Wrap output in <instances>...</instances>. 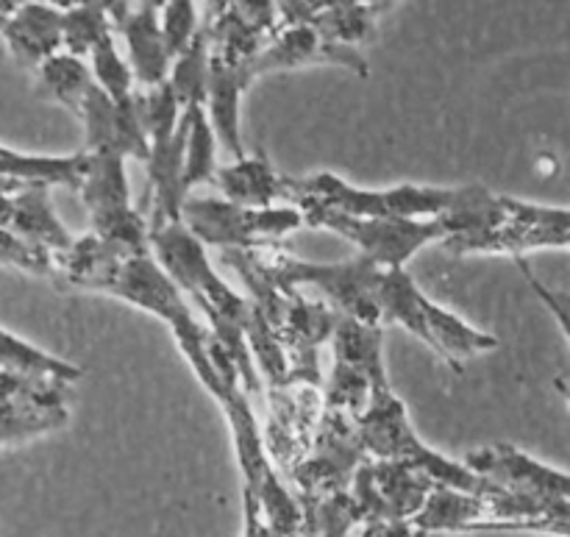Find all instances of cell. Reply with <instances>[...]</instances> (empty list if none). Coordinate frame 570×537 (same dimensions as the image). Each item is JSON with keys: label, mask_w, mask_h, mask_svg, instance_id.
I'll return each instance as SVG.
<instances>
[{"label": "cell", "mask_w": 570, "mask_h": 537, "mask_svg": "<svg viewBox=\"0 0 570 537\" xmlns=\"http://www.w3.org/2000/svg\"><path fill=\"white\" fill-rule=\"evenodd\" d=\"M50 279L59 290L111 295L159 318L215 401L226 399L234 388H243L232 357L206 323L198 321V312L189 306L150 248H128L89 232L87 237H72L65 251L53 254Z\"/></svg>", "instance_id": "obj_1"}, {"label": "cell", "mask_w": 570, "mask_h": 537, "mask_svg": "<svg viewBox=\"0 0 570 537\" xmlns=\"http://www.w3.org/2000/svg\"><path fill=\"white\" fill-rule=\"evenodd\" d=\"M148 245L150 254L176 282L189 306L198 312V318H204L206 329L232 357L239 373V384L248 399H262L265 388H262L259 371H256V362L245 343V329L250 321L248 295H239L217 276L206 245L195 240L184 223H170V226L150 232Z\"/></svg>", "instance_id": "obj_2"}, {"label": "cell", "mask_w": 570, "mask_h": 537, "mask_svg": "<svg viewBox=\"0 0 570 537\" xmlns=\"http://www.w3.org/2000/svg\"><path fill=\"white\" fill-rule=\"evenodd\" d=\"M490 189L484 184L465 187H423L399 184L387 189H367L348 184L334 173L312 176H284V204L301 212L332 209L356 217H406V221H432V217L460 215L473 209Z\"/></svg>", "instance_id": "obj_3"}, {"label": "cell", "mask_w": 570, "mask_h": 537, "mask_svg": "<svg viewBox=\"0 0 570 537\" xmlns=\"http://www.w3.org/2000/svg\"><path fill=\"white\" fill-rule=\"evenodd\" d=\"M376 306L382 326H401L415 334L454 373L465 371V362L499 349L495 334L482 332L445 306L434 304L406 273V267H382Z\"/></svg>", "instance_id": "obj_4"}, {"label": "cell", "mask_w": 570, "mask_h": 537, "mask_svg": "<svg viewBox=\"0 0 570 537\" xmlns=\"http://www.w3.org/2000/svg\"><path fill=\"white\" fill-rule=\"evenodd\" d=\"M248 251L256 265L273 282L282 284V287L309 290L317 299L326 301L328 306H334L343 318H354V321L382 326L376 306V287L379 276H382V265L373 262L371 256L356 254L354 260L326 265V262L301 260L293 251L284 248L282 243H271Z\"/></svg>", "instance_id": "obj_5"}, {"label": "cell", "mask_w": 570, "mask_h": 537, "mask_svg": "<svg viewBox=\"0 0 570 537\" xmlns=\"http://www.w3.org/2000/svg\"><path fill=\"white\" fill-rule=\"evenodd\" d=\"M356 427H360L362 446L373 460L406 462L421 468L443 488H456L465 494H482L490 488L488 479L473 473L465 462L449 460L417 438L406 404L395 396L393 384H384L373 393L367 410L356 418Z\"/></svg>", "instance_id": "obj_6"}, {"label": "cell", "mask_w": 570, "mask_h": 537, "mask_svg": "<svg viewBox=\"0 0 570 537\" xmlns=\"http://www.w3.org/2000/svg\"><path fill=\"white\" fill-rule=\"evenodd\" d=\"M181 223L206 248H262L282 243L295 228H304V215L289 204L243 206L209 195H187L181 206Z\"/></svg>", "instance_id": "obj_7"}, {"label": "cell", "mask_w": 570, "mask_h": 537, "mask_svg": "<svg viewBox=\"0 0 570 537\" xmlns=\"http://www.w3.org/2000/svg\"><path fill=\"white\" fill-rule=\"evenodd\" d=\"M83 178L78 184V195L89 215V228L109 243L128 245V248H150L148 223L142 212L131 206L126 176V156L111 143L83 145Z\"/></svg>", "instance_id": "obj_8"}, {"label": "cell", "mask_w": 570, "mask_h": 537, "mask_svg": "<svg viewBox=\"0 0 570 537\" xmlns=\"http://www.w3.org/2000/svg\"><path fill=\"white\" fill-rule=\"evenodd\" d=\"M306 228H326L348 240L362 256H371L382 267H406L421 248L443 243L451 234L445 217L406 221V217H356L332 209L301 212Z\"/></svg>", "instance_id": "obj_9"}, {"label": "cell", "mask_w": 570, "mask_h": 537, "mask_svg": "<svg viewBox=\"0 0 570 537\" xmlns=\"http://www.w3.org/2000/svg\"><path fill=\"white\" fill-rule=\"evenodd\" d=\"M365 460L367 451L362 446L356 418L343 410L323 407L309 455L289 473L295 485L293 496L298 499L301 507H309L326 499V496L348 490L356 468Z\"/></svg>", "instance_id": "obj_10"}, {"label": "cell", "mask_w": 570, "mask_h": 537, "mask_svg": "<svg viewBox=\"0 0 570 537\" xmlns=\"http://www.w3.org/2000/svg\"><path fill=\"white\" fill-rule=\"evenodd\" d=\"M454 256H523L570 251V206H540L507 195L504 221L490 232L443 245Z\"/></svg>", "instance_id": "obj_11"}, {"label": "cell", "mask_w": 570, "mask_h": 537, "mask_svg": "<svg viewBox=\"0 0 570 537\" xmlns=\"http://www.w3.org/2000/svg\"><path fill=\"white\" fill-rule=\"evenodd\" d=\"M72 384L0 368V449L56 432L70 421Z\"/></svg>", "instance_id": "obj_12"}, {"label": "cell", "mask_w": 570, "mask_h": 537, "mask_svg": "<svg viewBox=\"0 0 570 537\" xmlns=\"http://www.w3.org/2000/svg\"><path fill=\"white\" fill-rule=\"evenodd\" d=\"M267 429L262 432L265 449L278 473L289 477L309 455L317 421L323 412V384L284 382L267 388Z\"/></svg>", "instance_id": "obj_13"}, {"label": "cell", "mask_w": 570, "mask_h": 537, "mask_svg": "<svg viewBox=\"0 0 570 537\" xmlns=\"http://www.w3.org/2000/svg\"><path fill=\"white\" fill-rule=\"evenodd\" d=\"M438 488L421 468L367 457L348 485L362 521H412Z\"/></svg>", "instance_id": "obj_14"}, {"label": "cell", "mask_w": 570, "mask_h": 537, "mask_svg": "<svg viewBox=\"0 0 570 537\" xmlns=\"http://www.w3.org/2000/svg\"><path fill=\"white\" fill-rule=\"evenodd\" d=\"M276 0H206L200 22L209 59L228 67H248L278 28Z\"/></svg>", "instance_id": "obj_15"}, {"label": "cell", "mask_w": 570, "mask_h": 537, "mask_svg": "<svg viewBox=\"0 0 570 537\" xmlns=\"http://www.w3.org/2000/svg\"><path fill=\"white\" fill-rule=\"evenodd\" d=\"M317 65L343 67V70L354 72L360 78H367V70H371L362 48L332 42V39H326L309 26H284V22H278L273 37L248 61L245 70H248L250 81H256V78L271 76V72L301 70V67Z\"/></svg>", "instance_id": "obj_16"}, {"label": "cell", "mask_w": 570, "mask_h": 537, "mask_svg": "<svg viewBox=\"0 0 570 537\" xmlns=\"http://www.w3.org/2000/svg\"><path fill=\"white\" fill-rule=\"evenodd\" d=\"M465 466L473 473L501 488L521 490V494L551 496V499L570 501V473L534 460L527 451L510 443H495L488 449H476L465 457Z\"/></svg>", "instance_id": "obj_17"}, {"label": "cell", "mask_w": 570, "mask_h": 537, "mask_svg": "<svg viewBox=\"0 0 570 537\" xmlns=\"http://www.w3.org/2000/svg\"><path fill=\"white\" fill-rule=\"evenodd\" d=\"M0 228L50 256L72 243V234L50 204V184L45 182H28L14 193L0 195Z\"/></svg>", "instance_id": "obj_18"}, {"label": "cell", "mask_w": 570, "mask_h": 537, "mask_svg": "<svg viewBox=\"0 0 570 537\" xmlns=\"http://www.w3.org/2000/svg\"><path fill=\"white\" fill-rule=\"evenodd\" d=\"M284 26H309L340 45L365 48L376 37V14L362 0H276Z\"/></svg>", "instance_id": "obj_19"}, {"label": "cell", "mask_w": 570, "mask_h": 537, "mask_svg": "<svg viewBox=\"0 0 570 537\" xmlns=\"http://www.w3.org/2000/svg\"><path fill=\"white\" fill-rule=\"evenodd\" d=\"M0 37L20 67L37 70L48 56L61 50V11L45 0H22L3 22Z\"/></svg>", "instance_id": "obj_20"}, {"label": "cell", "mask_w": 570, "mask_h": 537, "mask_svg": "<svg viewBox=\"0 0 570 537\" xmlns=\"http://www.w3.org/2000/svg\"><path fill=\"white\" fill-rule=\"evenodd\" d=\"M111 26L126 39V61L139 87H156L170 76V53L165 48L159 28V11L154 9H117Z\"/></svg>", "instance_id": "obj_21"}, {"label": "cell", "mask_w": 570, "mask_h": 537, "mask_svg": "<svg viewBox=\"0 0 570 537\" xmlns=\"http://www.w3.org/2000/svg\"><path fill=\"white\" fill-rule=\"evenodd\" d=\"M250 76L245 67L217 65L209 59V87H206L204 109L209 115L215 137L226 145L234 159H243V134H239V100L250 87Z\"/></svg>", "instance_id": "obj_22"}, {"label": "cell", "mask_w": 570, "mask_h": 537, "mask_svg": "<svg viewBox=\"0 0 570 537\" xmlns=\"http://www.w3.org/2000/svg\"><path fill=\"white\" fill-rule=\"evenodd\" d=\"M215 187L226 201L243 206H278L284 204V173L273 167L267 156H248L234 165L215 167Z\"/></svg>", "instance_id": "obj_23"}, {"label": "cell", "mask_w": 570, "mask_h": 537, "mask_svg": "<svg viewBox=\"0 0 570 537\" xmlns=\"http://www.w3.org/2000/svg\"><path fill=\"white\" fill-rule=\"evenodd\" d=\"M33 72H37L39 95L53 100V104H61L72 115H78L83 98H87L95 84L89 61L81 59V56L67 53V50H56Z\"/></svg>", "instance_id": "obj_24"}, {"label": "cell", "mask_w": 570, "mask_h": 537, "mask_svg": "<svg viewBox=\"0 0 570 537\" xmlns=\"http://www.w3.org/2000/svg\"><path fill=\"white\" fill-rule=\"evenodd\" d=\"M83 150L70 156H45L26 154L0 143V176L22 178V182H45V184H65V187L78 189L83 178Z\"/></svg>", "instance_id": "obj_25"}, {"label": "cell", "mask_w": 570, "mask_h": 537, "mask_svg": "<svg viewBox=\"0 0 570 537\" xmlns=\"http://www.w3.org/2000/svg\"><path fill=\"white\" fill-rule=\"evenodd\" d=\"M181 131H184V189L193 193L198 184L212 182L215 176V128H212L209 115L204 104L187 106L181 111Z\"/></svg>", "instance_id": "obj_26"}, {"label": "cell", "mask_w": 570, "mask_h": 537, "mask_svg": "<svg viewBox=\"0 0 570 537\" xmlns=\"http://www.w3.org/2000/svg\"><path fill=\"white\" fill-rule=\"evenodd\" d=\"M0 368L11 373H20V377L59 379V382L70 384H76L83 377V371L78 365L37 349L28 340H20L17 334L6 332L3 326H0Z\"/></svg>", "instance_id": "obj_27"}, {"label": "cell", "mask_w": 570, "mask_h": 537, "mask_svg": "<svg viewBox=\"0 0 570 537\" xmlns=\"http://www.w3.org/2000/svg\"><path fill=\"white\" fill-rule=\"evenodd\" d=\"M173 95H176L181 111L187 106L204 104L206 87H209V45H206L204 28L195 33L193 42L173 59L170 76H167Z\"/></svg>", "instance_id": "obj_28"}, {"label": "cell", "mask_w": 570, "mask_h": 537, "mask_svg": "<svg viewBox=\"0 0 570 537\" xmlns=\"http://www.w3.org/2000/svg\"><path fill=\"white\" fill-rule=\"evenodd\" d=\"M115 31L109 9L100 0H83L61 11V50L87 59L95 45Z\"/></svg>", "instance_id": "obj_29"}, {"label": "cell", "mask_w": 570, "mask_h": 537, "mask_svg": "<svg viewBox=\"0 0 570 537\" xmlns=\"http://www.w3.org/2000/svg\"><path fill=\"white\" fill-rule=\"evenodd\" d=\"M87 61H89V70H92L95 84L109 95L111 104H115L117 109H131L134 95H137L134 84L137 81H134V72L131 67H128L126 56L117 50L115 33L100 39V42L92 48V53L87 56Z\"/></svg>", "instance_id": "obj_30"}, {"label": "cell", "mask_w": 570, "mask_h": 537, "mask_svg": "<svg viewBox=\"0 0 570 537\" xmlns=\"http://www.w3.org/2000/svg\"><path fill=\"white\" fill-rule=\"evenodd\" d=\"M159 28L167 53H170V59H176L200 31L195 0H167L159 9Z\"/></svg>", "instance_id": "obj_31"}, {"label": "cell", "mask_w": 570, "mask_h": 537, "mask_svg": "<svg viewBox=\"0 0 570 537\" xmlns=\"http://www.w3.org/2000/svg\"><path fill=\"white\" fill-rule=\"evenodd\" d=\"M0 265L14 271L31 273V276H48L53 273V256L31 243H22L14 234L0 228Z\"/></svg>", "instance_id": "obj_32"}, {"label": "cell", "mask_w": 570, "mask_h": 537, "mask_svg": "<svg viewBox=\"0 0 570 537\" xmlns=\"http://www.w3.org/2000/svg\"><path fill=\"white\" fill-rule=\"evenodd\" d=\"M515 262H518V267H521V273H523V279H527V284H529V287H532V293L538 295V299L543 301L546 310H549L551 315H554L557 326L562 329V334H566V340H568V345H570V312L562 304H557V299H554V295H551L549 284H543L538 276H534V271H532V267H529V262L523 260V256H515Z\"/></svg>", "instance_id": "obj_33"}, {"label": "cell", "mask_w": 570, "mask_h": 537, "mask_svg": "<svg viewBox=\"0 0 570 537\" xmlns=\"http://www.w3.org/2000/svg\"><path fill=\"white\" fill-rule=\"evenodd\" d=\"M243 505H245V535L243 537H276L267 527V521L262 518V507L248 490H243Z\"/></svg>", "instance_id": "obj_34"}, {"label": "cell", "mask_w": 570, "mask_h": 537, "mask_svg": "<svg viewBox=\"0 0 570 537\" xmlns=\"http://www.w3.org/2000/svg\"><path fill=\"white\" fill-rule=\"evenodd\" d=\"M165 3H167V0H120V3L115 6V11L117 9H154V11H159ZM115 11H111V17H115Z\"/></svg>", "instance_id": "obj_35"}, {"label": "cell", "mask_w": 570, "mask_h": 537, "mask_svg": "<svg viewBox=\"0 0 570 537\" xmlns=\"http://www.w3.org/2000/svg\"><path fill=\"white\" fill-rule=\"evenodd\" d=\"M362 3H365L367 9H371L373 14L379 17V14H384V11H390V9H393V6L399 3V0H362Z\"/></svg>", "instance_id": "obj_36"}, {"label": "cell", "mask_w": 570, "mask_h": 537, "mask_svg": "<svg viewBox=\"0 0 570 537\" xmlns=\"http://www.w3.org/2000/svg\"><path fill=\"white\" fill-rule=\"evenodd\" d=\"M22 184H28V182H22V178L0 176V195H9V193H14V189H20Z\"/></svg>", "instance_id": "obj_37"}, {"label": "cell", "mask_w": 570, "mask_h": 537, "mask_svg": "<svg viewBox=\"0 0 570 537\" xmlns=\"http://www.w3.org/2000/svg\"><path fill=\"white\" fill-rule=\"evenodd\" d=\"M554 388H557V393L566 399V404L570 407V382H566V379H554Z\"/></svg>", "instance_id": "obj_38"}, {"label": "cell", "mask_w": 570, "mask_h": 537, "mask_svg": "<svg viewBox=\"0 0 570 537\" xmlns=\"http://www.w3.org/2000/svg\"><path fill=\"white\" fill-rule=\"evenodd\" d=\"M45 3L56 6V9H59V11H67V9H72V6L83 3V0H45Z\"/></svg>", "instance_id": "obj_39"}, {"label": "cell", "mask_w": 570, "mask_h": 537, "mask_svg": "<svg viewBox=\"0 0 570 537\" xmlns=\"http://www.w3.org/2000/svg\"><path fill=\"white\" fill-rule=\"evenodd\" d=\"M551 295L557 299V304H562L570 312V293H560V290H551Z\"/></svg>", "instance_id": "obj_40"}, {"label": "cell", "mask_w": 570, "mask_h": 537, "mask_svg": "<svg viewBox=\"0 0 570 537\" xmlns=\"http://www.w3.org/2000/svg\"><path fill=\"white\" fill-rule=\"evenodd\" d=\"M100 3H104L106 9H109V17H111V11H115V6L120 3V0H100Z\"/></svg>", "instance_id": "obj_41"}]
</instances>
